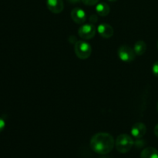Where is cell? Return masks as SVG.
I'll list each match as a JSON object with an SVG mask.
<instances>
[{
    "mask_svg": "<svg viewBox=\"0 0 158 158\" xmlns=\"http://www.w3.org/2000/svg\"><path fill=\"white\" fill-rule=\"evenodd\" d=\"M89 144L94 152L104 155L112 151L115 146V140L108 133H98L93 136Z\"/></svg>",
    "mask_w": 158,
    "mask_h": 158,
    "instance_id": "obj_1",
    "label": "cell"
},
{
    "mask_svg": "<svg viewBox=\"0 0 158 158\" xmlns=\"http://www.w3.org/2000/svg\"><path fill=\"white\" fill-rule=\"evenodd\" d=\"M134 144V141L132 137L127 134H120L117 137L115 141V147L117 151L121 154H126L128 153Z\"/></svg>",
    "mask_w": 158,
    "mask_h": 158,
    "instance_id": "obj_2",
    "label": "cell"
},
{
    "mask_svg": "<svg viewBox=\"0 0 158 158\" xmlns=\"http://www.w3.org/2000/svg\"><path fill=\"white\" fill-rule=\"evenodd\" d=\"M74 51L78 58L81 60H86L90 56L92 53V47L88 43L80 40L75 43Z\"/></svg>",
    "mask_w": 158,
    "mask_h": 158,
    "instance_id": "obj_3",
    "label": "cell"
},
{
    "mask_svg": "<svg viewBox=\"0 0 158 158\" xmlns=\"http://www.w3.org/2000/svg\"><path fill=\"white\" fill-rule=\"evenodd\" d=\"M117 54L120 60L126 63L133 62L136 58L134 49L128 46H121L117 50Z\"/></svg>",
    "mask_w": 158,
    "mask_h": 158,
    "instance_id": "obj_4",
    "label": "cell"
},
{
    "mask_svg": "<svg viewBox=\"0 0 158 158\" xmlns=\"http://www.w3.org/2000/svg\"><path fill=\"white\" fill-rule=\"evenodd\" d=\"M97 29L92 23L83 24L78 29V34L80 37L83 40H91L96 35Z\"/></svg>",
    "mask_w": 158,
    "mask_h": 158,
    "instance_id": "obj_5",
    "label": "cell"
},
{
    "mask_svg": "<svg viewBox=\"0 0 158 158\" xmlns=\"http://www.w3.org/2000/svg\"><path fill=\"white\" fill-rule=\"evenodd\" d=\"M46 6L51 12L55 14L60 13L64 9L63 0H46Z\"/></svg>",
    "mask_w": 158,
    "mask_h": 158,
    "instance_id": "obj_6",
    "label": "cell"
},
{
    "mask_svg": "<svg viewBox=\"0 0 158 158\" xmlns=\"http://www.w3.org/2000/svg\"><path fill=\"white\" fill-rule=\"evenodd\" d=\"M147 133V127L141 122L136 123L131 128V135L136 139H141Z\"/></svg>",
    "mask_w": 158,
    "mask_h": 158,
    "instance_id": "obj_7",
    "label": "cell"
},
{
    "mask_svg": "<svg viewBox=\"0 0 158 158\" xmlns=\"http://www.w3.org/2000/svg\"><path fill=\"white\" fill-rule=\"evenodd\" d=\"M71 18L77 24H83L86 19V14L80 8H74L71 12Z\"/></svg>",
    "mask_w": 158,
    "mask_h": 158,
    "instance_id": "obj_8",
    "label": "cell"
},
{
    "mask_svg": "<svg viewBox=\"0 0 158 158\" xmlns=\"http://www.w3.org/2000/svg\"><path fill=\"white\" fill-rule=\"evenodd\" d=\"M97 31L98 33L101 37L104 39H109L111 38L114 35V29L110 25L107 24V23H101L97 27Z\"/></svg>",
    "mask_w": 158,
    "mask_h": 158,
    "instance_id": "obj_9",
    "label": "cell"
},
{
    "mask_svg": "<svg viewBox=\"0 0 158 158\" xmlns=\"http://www.w3.org/2000/svg\"><path fill=\"white\" fill-rule=\"evenodd\" d=\"M140 158H158V151L152 147L144 148L140 154Z\"/></svg>",
    "mask_w": 158,
    "mask_h": 158,
    "instance_id": "obj_10",
    "label": "cell"
},
{
    "mask_svg": "<svg viewBox=\"0 0 158 158\" xmlns=\"http://www.w3.org/2000/svg\"><path fill=\"white\" fill-rule=\"evenodd\" d=\"M110 8L106 2H100L96 6V12L100 16H106L110 13Z\"/></svg>",
    "mask_w": 158,
    "mask_h": 158,
    "instance_id": "obj_11",
    "label": "cell"
},
{
    "mask_svg": "<svg viewBox=\"0 0 158 158\" xmlns=\"http://www.w3.org/2000/svg\"><path fill=\"white\" fill-rule=\"evenodd\" d=\"M134 52H135L136 55L141 56L144 54V52L147 50V44L143 40H139V41L136 42V43L134 46Z\"/></svg>",
    "mask_w": 158,
    "mask_h": 158,
    "instance_id": "obj_12",
    "label": "cell"
},
{
    "mask_svg": "<svg viewBox=\"0 0 158 158\" xmlns=\"http://www.w3.org/2000/svg\"><path fill=\"white\" fill-rule=\"evenodd\" d=\"M83 2V4L86 5V6H94V5H97L98 3L99 0H81Z\"/></svg>",
    "mask_w": 158,
    "mask_h": 158,
    "instance_id": "obj_13",
    "label": "cell"
},
{
    "mask_svg": "<svg viewBox=\"0 0 158 158\" xmlns=\"http://www.w3.org/2000/svg\"><path fill=\"white\" fill-rule=\"evenodd\" d=\"M152 72L153 74H154L156 77H158V61L155 62V63H154V65H153Z\"/></svg>",
    "mask_w": 158,
    "mask_h": 158,
    "instance_id": "obj_14",
    "label": "cell"
},
{
    "mask_svg": "<svg viewBox=\"0 0 158 158\" xmlns=\"http://www.w3.org/2000/svg\"><path fill=\"white\" fill-rule=\"evenodd\" d=\"M5 127H6V122H5V120L2 118L0 117V133L4 130Z\"/></svg>",
    "mask_w": 158,
    "mask_h": 158,
    "instance_id": "obj_15",
    "label": "cell"
},
{
    "mask_svg": "<svg viewBox=\"0 0 158 158\" xmlns=\"http://www.w3.org/2000/svg\"><path fill=\"white\" fill-rule=\"evenodd\" d=\"M89 20H90V23H95L97 21V15H90V18H89Z\"/></svg>",
    "mask_w": 158,
    "mask_h": 158,
    "instance_id": "obj_16",
    "label": "cell"
},
{
    "mask_svg": "<svg viewBox=\"0 0 158 158\" xmlns=\"http://www.w3.org/2000/svg\"><path fill=\"white\" fill-rule=\"evenodd\" d=\"M154 134L156 135V137H158V123L157 125H156L155 127H154Z\"/></svg>",
    "mask_w": 158,
    "mask_h": 158,
    "instance_id": "obj_17",
    "label": "cell"
},
{
    "mask_svg": "<svg viewBox=\"0 0 158 158\" xmlns=\"http://www.w3.org/2000/svg\"><path fill=\"white\" fill-rule=\"evenodd\" d=\"M70 3H78L80 0H68Z\"/></svg>",
    "mask_w": 158,
    "mask_h": 158,
    "instance_id": "obj_18",
    "label": "cell"
},
{
    "mask_svg": "<svg viewBox=\"0 0 158 158\" xmlns=\"http://www.w3.org/2000/svg\"><path fill=\"white\" fill-rule=\"evenodd\" d=\"M108 1H110V2H116V1H117V0H108Z\"/></svg>",
    "mask_w": 158,
    "mask_h": 158,
    "instance_id": "obj_19",
    "label": "cell"
},
{
    "mask_svg": "<svg viewBox=\"0 0 158 158\" xmlns=\"http://www.w3.org/2000/svg\"><path fill=\"white\" fill-rule=\"evenodd\" d=\"M157 111H158V102H157Z\"/></svg>",
    "mask_w": 158,
    "mask_h": 158,
    "instance_id": "obj_20",
    "label": "cell"
},
{
    "mask_svg": "<svg viewBox=\"0 0 158 158\" xmlns=\"http://www.w3.org/2000/svg\"><path fill=\"white\" fill-rule=\"evenodd\" d=\"M157 49H158V42H157Z\"/></svg>",
    "mask_w": 158,
    "mask_h": 158,
    "instance_id": "obj_21",
    "label": "cell"
}]
</instances>
